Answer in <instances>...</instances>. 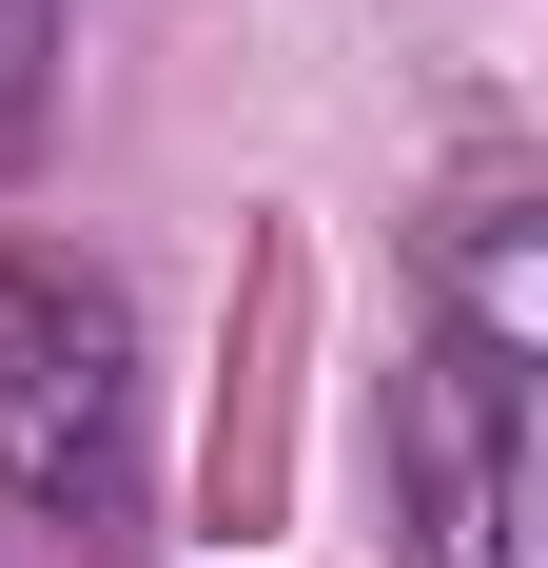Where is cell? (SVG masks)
<instances>
[{
	"instance_id": "6da1fadb",
	"label": "cell",
	"mask_w": 548,
	"mask_h": 568,
	"mask_svg": "<svg viewBox=\"0 0 548 568\" xmlns=\"http://www.w3.org/2000/svg\"><path fill=\"white\" fill-rule=\"evenodd\" d=\"M138 470V294L99 255H0V490L118 510Z\"/></svg>"
},
{
	"instance_id": "7a4b0ae2",
	"label": "cell",
	"mask_w": 548,
	"mask_h": 568,
	"mask_svg": "<svg viewBox=\"0 0 548 568\" xmlns=\"http://www.w3.org/2000/svg\"><path fill=\"white\" fill-rule=\"evenodd\" d=\"M392 529H412V568H509V373H470V353L392 373Z\"/></svg>"
},
{
	"instance_id": "3957f363",
	"label": "cell",
	"mask_w": 548,
	"mask_h": 568,
	"mask_svg": "<svg viewBox=\"0 0 548 568\" xmlns=\"http://www.w3.org/2000/svg\"><path fill=\"white\" fill-rule=\"evenodd\" d=\"M432 275H450V334H432V353H470V373H509V393H529V334H548V294H529V216H509V196H470Z\"/></svg>"
}]
</instances>
